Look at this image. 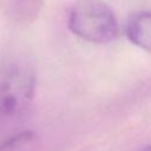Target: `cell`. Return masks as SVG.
I'll use <instances>...</instances> for the list:
<instances>
[{"instance_id":"obj_3","label":"cell","mask_w":151,"mask_h":151,"mask_svg":"<svg viewBox=\"0 0 151 151\" xmlns=\"http://www.w3.org/2000/svg\"><path fill=\"white\" fill-rule=\"evenodd\" d=\"M127 39L138 47L150 51L151 46V18L149 12H138L131 15L126 24Z\"/></svg>"},{"instance_id":"obj_1","label":"cell","mask_w":151,"mask_h":151,"mask_svg":"<svg viewBox=\"0 0 151 151\" xmlns=\"http://www.w3.org/2000/svg\"><path fill=\"white\" fill-rule=\"evenodd\" d=\"M68 28L79 38L96 44L109 42L118 33L113 11L100 0H78L70 11Z\"/></svg>"},{"instance_id":"obj_2","label":"cell","mask_w":151,"mask_h":151,"mask_svg":"<svg viewBox=\"0 0 151 151\" xmlns=\"http://www.w3.org/2000/svg\"><path fill=\"white\" fill-rule=\"evenodd\" d=\"M35 78L25 61L11 60L0 67V116H13L27 107L33 98Z\"/></svg>"}]
</instances>
